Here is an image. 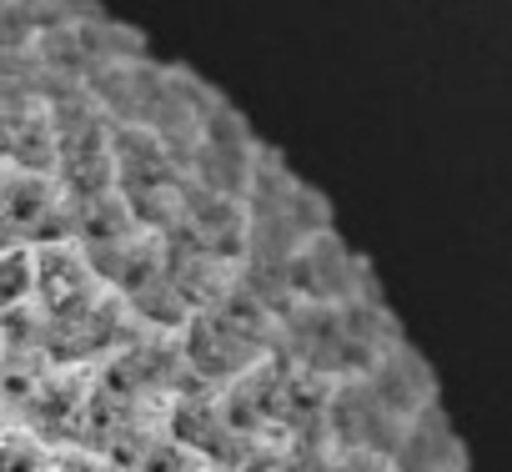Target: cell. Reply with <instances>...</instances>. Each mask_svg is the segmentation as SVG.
I'll list each match as a JSON object with an SVG mask.
<instances>
[{
	"mask_svg": "<svg viewBox=\"0 0 512 472\" xmlns=\"http://www.w3.org/2000/svg\"><path fill=\"white\" fill-rule=\"evenodd\" d=\"M387 467L392 472H467V447L452 432V417L442 412V402H432L427 412H417L407 422Z\"/></svg>",
	"mask_w": 512,
	"mask_h": 472,
	"instance_id": "cell-5",
	"label": "cell"
},
{
	"mask_svg": "<svg viewBox=\"0 0 512 472\" xmlns=\"http://www.w3.org/2000/svg\"><path fill=\"white\" fill-rule=\"evenodd\" d=\"M277 327H282V312L236 272V282L216 302L196 307L186 327L176 332L186 382L201 392H221L226 382H236L241 372H251L256 362H267L277 352Z\"/></svg>",
	"mask_w": 512,
	"mask_h": 472,
	"instance_id": "cell-3",
	"label": "cell"
},
{
	"mask_svg": "<svg viewBox=\"0 0 512 472\" xmlns=\"http://www.w3.org/2000/svg\"><path fill=\"white\" fill-rule=\"evenodd\" d=\"M327 226H332L327 196L312 181H302L282 161V151L262 146L241 191V272H277Z\"/></svg>",
	"mask_w": 512,
	"mask_h": 472,
	"instance_id": "cell-4",
	"label": "cell"
},
{
	"mask_svg": "<svg viewBox=\"0 0 512 472\" xmlns=\"http://www.w3.org/2000/svg\"><path fill=\"white\" fill-rule=\"evenodd\" d=\"M437 402V372L432 362L402 337L372 372L357 382L332 387L327 397V422L322 442L327 452H367V457H392L397 437L417 412Z\"/></svg>",
	"mask_w": 512,
	"mask_h": 472,
	"instance_id": "cell-1",
	"label": "cell"
},
{
	"mask_svg": "<svg viewBox=\"0 0 512 472\" xmlns=\"http://www.w3.org/2000/svg\"><path fill=\"white\" fill-rule=\"evenodd\" d=\"M397 342H402V327L382 297L332 302V307H287L277 327V357H287L292 367H302L307 377L327 387L357 382Z\"/></svg>",
	"mask_w": 512,
	"mask_h": 472,
	"instance_id": "cell-2",
	"label": "cell"
}]
</instances>
